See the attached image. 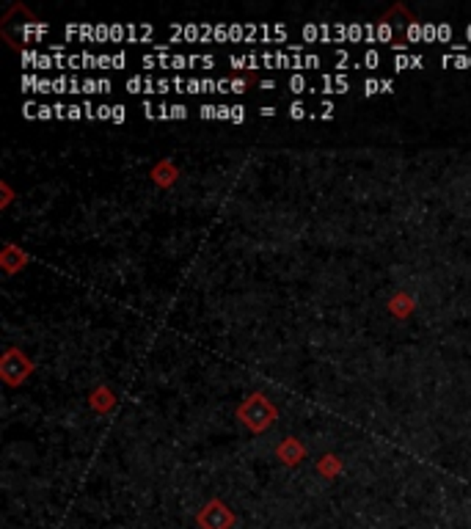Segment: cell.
Instances as JSON below:
<instances>
[{
  "instance_id": "obj_13",
  "label": "cell",
  "mask_w": 471,
  "mask_h": 529,
  "mask_svg": "<svg viewBox=\"0 0 471 529\" xmlns=\"http://www.w3.org/2000/svg\"><path fill=\"white\" fill-rule=\"evenodd\" d=\"M213 42H232L229 39V25L226 22H215V31H213Z\"/></svg>"
},
{
  "instance_id": "obj_58",
  "label": "cell",
  "mask_w": 471,
  "mask_h": 529,
  "mask_svg": "<svg viewBox=\"0 0 471 529\" xmlns=\"http://www.w3.org/2000/svg\"><path fill=\"white\" fill-rule=\"evenodd\" d=\"M381 83H383V91H381V94H392V91H394V80H389V77H383Z\"/></svg>"
},
{
  "instance_id": "obj_19",
  "label": "cell",
  "mask_w": 471,
  "mask_h": 529,
  "mask_svg": "<svg viewBox=\"0 0 471 529\" xmlns=\"http://www.w3.org/2000/svg\"><path fill=\"white\" fill-rule=\"evenodd\" d=\"M168 70H174V72L190 70V64H188V56H182V53H174V56H171V67H168Z\"/></svg>"
},
{
  "instance_id": "obj_29",
  "label": "cell",
  "mask_w": 471,
  "mask_h": 529,
  "mask_svg": "<svg viewBox=\"0 0 471 529\" xmlns=\"http://www.w3.org/2000/svg\"><path fill=\"white\" fill-rule=\"evenodd\" d=\"M141 25V33H138V42H152L155 39V28L149 22H138Z\"/></svg>"
},
{
  "instance_id": "obj_16",
  "label": "cell",
  "mask_w": 471,
  "mask_h": 529,
  "mask_svg": "<svg viewBox=\"0 0 471 529\" xmlns=\"http://www.w3.org/2000/svg\"><path fill=\"white\" fill-rule=\"evenodd\" d=\"M381 91H383V83H381L378 77L364 80V97H375V94H381Z\"/></svg>"
},
{
  "instance_id": "obj_49",
  "label": "cell",
  "mask_w": 471,
  "mask_h": 529,
  "mask_svg": "<svg viewBox=\"0 0 471 529\" xmlns=\"http://www.w3.org/2000/svg\"><path fill=\"white\" fill-rule=\"evenodd\" d=\"M185 116H188L185 105H171V119H185Z\"/></svg>"
},
{
  "instance_id": "obj_61",
  "label": "cell",
  "mask_w": 471,
  "mask_h": 529,
  "mask_svg": "<svg viewBox=\"0 0 471 529\" xmlns=\"http://www.w3.org/2000/svg\"><path fill=\"white\" fill-rule=\"evenodd\" d=\"M259 113H262V116H273V113H276V108H262Z\"/></svg>"
},
{
  "instance_id": "obj_42",
  "label": "cell",
  "mask_w": 471,
  "mask_h": 529,
  "mask_svg": "<svg viewBox=\"0 0 471 529\" xmlns=\"http://www.w3.org/2000/svg\"><path fill=\"white\" fill-rule=\"evenodd\" d=\"M110 122H113V124H122V122H124V105H113Z\"/></svg>"
},
{
  "instance_id": "obj_14",
  "label": "cell",
  "mask_w": 471,
  "mask_h": 529,
  "mask_svg": "<svg viewBox=\"0 0 471 529\" xmlns=\"http://www.w3.org/2000/svg\"><path fill=\"white\" fill-rule=\"evenodd\" d=\"M361 64H364V70H378V67H381V56H378V50L370 47V50L364 53V61H361Z\"/></svg>"
},
{
  "instance_id": "obj_23",
  "label": "cell",
  "mask_w": 471,
  "mask_h": 529,
  "mask_svg": "<svg viewBox=\"0 0 471 529\" xmlns=\"http://www.w3.org/2000/svg\"><path fill=\"white\" fill-rule=\"evenodd\" d=\"M378 42V22H367L364 25V44H375Z\"/></svg>"
},
{
  "instance_id": "obj_54",
  "label": "cell",
  "mask_w": 471,
  "mask_h": 529,
  "mask_svg": "<svg viewBox=\"0 0 471 529\" xmlns=\"http://www.w3.org/2000/svg\"><path fill=\"white\" fill-rule=\"evenodd\" d=\"M144 116H147V119H155L157 116V108L149 102V99H144Z\"/></svg>"
},
{
  "instance_id": "obj_18",
  "label": "cell",
  "mask_w": 471,
  "mask_h": 529,
  "mask_svg": "<svg viewBox=\"0 0 471 529\" xmlns=\"http://www.w3.org/2000/svg\"><path fill=\"white\" fill-rule=\"evenodd\" d=\"M47 70H56V58L50 53H42L36 61V72H47Z\"/></svg>"
},
{
  "instance_id": "obj_22",
  "label": "cell",
  "mask_w": 471,
  "mask_h": 529,
  "mask_svg": "<svg viewBox=\"0 0 471 529\" xmlns=\"http://www.w3.org/2000/svg\"><path fill=\"white\" fill-rule=\"evenodd\" d=\"M331 39L333 42H345L347 39V25L345 22H333L331 25Z\"/></svg>"
},
{
  "instance_id": "obj_51",
  "label": "cell",
  "mask_w": 471,
  "mask_h": 529,
  "mask_svg": "<svg viewBox=\"0 0 471 529\" xmlns=\"http://www.w3.org/2000/svg\"><path fill=\"white\" fill-rule=\"evenodd\" d=\"M83 113H85V119H88V122H94V119H97V108L91 105V99L83 105Z\"/></svg>"
},
{
  "instance_id": "obj_45",
  "label": "cell",
  "mask_w": 471,
  "mask_h": 529,
  "mask_svg": "<svg viewBox=\"0 0 471 529\" xmlns=\"http://www.w3.org/2000/svg\"><path fill=\"white\" fill-rule=\"evenodd\" d=\"M232 91V77H221L218 80V94L224 97V94H229Z\"/></svg>"
},
{
  "instance_id": "obj_62",
  "label": "cell",
  "mask_w": 471,
  "mask_h": 529,
  "mask_svg": "<svg viewBox=\"0 0 471 529\" xmlns=\"http://www.w3.org/2000/svg\"><path fill=\"white\" fill-rule=\"evenodd\" d=\"M466 39L471 42V25H466Z\"/></svg>"
},
{
  "instance_id": "obj_12",
  "label": "cell",
  "mask_w": 471,
  "mask_h": 529,
  "mask_svg": "<svg viewBox=\"0 0 471 529\" xmlns=\"http://www.w3.org/2000/svg\"><path fill=\"white\" fill-rule=\"evenodd\" d=\"M199 39H201V25L188 22V25H185V33H182V42H199Z\"/></svg>"
},
{
  "instance_id": "obj_17",
  "label": "cell",
  "mask_w": 471,
  "mask_h": 529,
  "mask_svg": "<svg viewBox=\"0 0 471 529\" xmlns=\"http://www.w3.org/2000/svg\"><path fill=\"white\" fill-rule=\"evenodd\" d=\"M422 42H438V25L424 22L422 25Z\"/></svg>"
},
{
  "instance_id": "obj_57",
  "label": "cell",
  "mask_w": 471,
  "mask_h": 529,
  "mask_svg": "<svg viewBox=\"0 0 471 529\" xmlns=\"http://www.w3.org/2000/svg\"><path fill=\"white\" fill-rule=\"evenodd\" d=\"M424 67V58L422 56H411V70H422Z\"/></svg>"
},
{
  "instance_id": "obj_35",
  "label": "cell",
  "mask_w": 471,
  "mask_h": 529,
  "mask_svg": "<svg viewBox=\"0 0 471 529\" xmlns=\"http://www.w3.org/2000/svg\"><path fill=\"white\" fill-rule=\"evenodd\" d=\"M259 56H262V67L265 70H276V50H265Z\"/></svg>"
},
{
  "instance_id": "obj_39",
  "label": "cell",
  "mask_w": 471,
  "mask_h": 529,
  "mask_svg": "<svg viewBox=\"0 0 471 529\" xmlns=\"http://www.w3.org/2000/svg\"><path fill=\"white\" fill-rule=\"evenodd\" d=\"M290 116H292V119H304V116H306V105H304V102H292V105H290Z\"/></svg>"
},
{
  "instance_id": "obj_1",
  "label": "cell",
  "mask_w": 471,
  "mask_h": 529,
  "mask_svg": "<svg viewBox=\"0 0 471 529\" xmlns=\"http://www.w3.org/2000/svg\"><path fill=\"white\" fill-rule=\"evenodd\" d=\"M64 36H67V39H75V42L97 44V22H67Z\"/></svg>"
},
{
  "instance_id": "obj_7",
  "label": "cell",
  "mask_w": 471,
  "mask_h": 529,
  "mask_svg": "<svg viewBox=\"0 0 471 529\" xmlns=\"http://www.w3.org/2000/svg\"><path fill=\"white\" fill-rule=\"evenodd\" d=\"M188 64H190V70H196V67L213 70L215 67V56H188Z\"/></svg>"
},
{
  "instance_id": "obj_26",
  "label": "cell",
  "mask_w": 471,
  "mask_h": 529,
  "mask_svg": "<svg viewBox=\"0 0 471 529\" xmlns=\"http://www.w3.org/2000/svg\"><path fill=\"white\" fill-rule=\"evenodd\" d=\"M67 91H69V77H53V94H67Z\"/></svg>"
},
{
  "instance_id": "obj_20",
  "label": "cell",
  "mask_w": 471,
  "mask_h": 529,
  "mask_svg": "<svg viewBox=\"0 0 471 529\" xmlns=\"http://www.w3.org/2000/svg\"><path fill=\"white\" fill-rule=\"evenodd\" d=\"M229 39L232 42H245V22H232L229 25Z\"/></svg>"
},
{
  "instance_id": "obj_28",
  "label": "cell",
  "mask_w": 471,
  "mask_h": 529,
  "mask_svg": "<svg viewBox=\"0 0 471 529\" xmlns=\"http://www.w3.org/2000/svg\"><path fill=\"white\" fill-rule=\"evenodd\" d=\"M102 42H110V25L97 22V44H102Z\"/></svg>"
},
{
  "instance_id": "obj_46",
  "label": "cell",
  "mask_w": 471,
  "mask_h": 529,
  "mask_svg": "<svg viewBox=\"0 0 471 529\" xmlns=\"http://www.w3.org/2000/svg\"><path fill=\"white\" fill-rule=\"evenodd\" d=\"M229 67L232 70H248L245 67V56H229Z\"/></svg>"
},
{
  "instance_id": "obj_43",
  "label": "cell",
  "mask_w": 471,
  "mask_h": 529,
  "mask_svg": "<svg viewBox=\"0 0 471 529\" xmlns=\"http://www.w3.org/2000/svg\"><path fill=\"white\" fill-rule=\"evenodd\" d=\"M232 122H235V124L245 122V108H242V105H232Z\"/></svg>"
},
{
  "instance_id": "obj_55",
  "label": "cell",
  "mask_w": 471,
  "mask_h": 529,
  "mask_svg": "<svg viewBox=\"0 0 471 529\" xmlns=\"http://www.w3.org/2000/svg\"><path fill=\"white\" fill-rule=\"evenodd\" d=\"M141 64H144L147 70H157V67H160V64H157V56H144Z\"/></svg>"
},
{
  "instance_id": "obj_30",
  "label": "cell",
  "mask_w": 471,
  "mask_h": 529,
  "mask_svg": "<svg viewBox=\"0 0 471 529\" xmlns=\"http://www.w3.org/2000/svg\"><path fill=\"white\" fill-rule=\"evenodd\" d=\"M39 56H42L39 50H22V64L36 70V61H39Z\"/></svg>"
},
{
  "instance_id": "obj_33",
  "label": "cell",
  "mask_w": 471,
  "mask_h": 529,
  "mask_svg": "<svg viewBox=\"0 0 471 529\" xmlns=\"http://www.w3.org/2000/svg\"><path fill=\"white\" fill-rule=\"evenodd\" d=\"M347 88H350L347 75H333V91H336V94H345Z\"/></svg>"
},
{
  "instance_id": "obj_8",
  "label": "cell",
  "mask_w": 471,
  "mask_h": 529,
  "mask_svg": "<svg viewBox=\"0 0 471 529\" xmlns=\"http://www.w3.org/2000/svg\"><path fill=\"white\" fill-rule=\"evenodd\" d=\"M347 42H353V44H361V42H364V25H361V22H350V25H347Z\"/></svg>"
},
{
  "instance_id": "obj_15",
  "label": "cell",
  "mask_w": 471,
  "mask_h": 529,
  "mask_svg": "<svg viewBox=\"0 0 471 529\" xmlns=\"http://www.w3.org/2000/svg\"><path fill=\"white\" fill-rule=\"evenodd\" d=\"M83 94H85V97H91V94H102L99 77H85V80H83Z\"/></svg>"
},
{
  "instance_id": "obj_47",
  "label": "cell",
  "mask_w": 471,
  "mask_h": 529,
  "mask_svg": "<svg viewBox=\"0 0 471 529\" xmlns=\"http://www.w3.org/2000/svg\"><path fill=\"white\" fill-rule=\"evenodd\" d=\"M25 116L28 119H39V105L36 102H25Z\"/></svg>"
},
{
  "instance_id": "obj_48",
  "label": "cell",
  "mask_w": 471,
  "mask_h": 529,
  "mask_svg": "<svg viewBox=\"0 0 471 529\" xmlns=\"http://www.w3.org/2000/svg\"><path fill=\"white\" fill-rule=\"evenodd\" d=\"M56 116V111H53V105H39V119H53Z\"/></svg>"
},
{
  "instance_id": "obj_25",
  "label": "cell",
  "mask_w": 471,
  "mask_h": 529,
  "mask_svg": "<svg viewBox=\"0 0 471 529\" xmlns=\"http://www.w3.org/2000/svg\"><path fill=\"white\" fill-rule=\"evenodd\" d=\"M304 39L314 44V42H320V25L317 22H309V25H304Z\"/></svg>"
},
{
  "instance_id": "obj_21",
  "label": "cell",
  "mask_w": 471,
  "mask_h": 529,
  "mask_svg": "<svg viewBox=\"0 0 471 529\" xmlns=\"http://www.w3.org/2000/svg\"><path fill=\"white\" fill-rule=\"evenodd\" d=\"M36 83H39V75H33V72L22 75V80H19V86H22L25 94H33V91H36Z\"/></svg>"
},
{
  "instance_id": "obj_27",
  "label": "cell",
  "mask_w": 471,
  "mask_h": 529,
  "mask_svg": "<svg viewBox=\"0 0 471 529\" xmlns=\"http://www.w3.org/2000/svg\"><path fill=\"white\" fill-rule=\"evenodd\" d=\"M438 42H441V44H449V42H452V25H449V22H441V25H438Z\"/></svg>"
},
{
  "instance_id": "obj_31",
  "label": "cell",
  "mask_w": 471,
  "mask_h": 529,
  "mask_svg": "<svg viewBox=\"0 0 471 529\" xmlns=\"http://www.w3.org/2000/svg\"><path fill=\"white\" fill-rule=\"evenodd\" d=\"M317 119H333V102H331V99H322V102H320Z\"/></svg>"
},
{
  "instance_id": "obj_11",
  "label": "cell",
  "mask_w": 471,
  "mask_h": 529,
  "mask_svg": "<svg viewBox=\"0 0 471 529\" xmlns=\"http://www.w3.org/2000/svg\"><path fill=\"white\" fill-rule=\"evenodd\" d=\"M378 42H394L392 22H386V19H381V22H378Z\"/></svg>"
},
{
  "instance_id": "obj_59",
  "label": "cell",
  "mask_w": 471,
  "mask_h": 529,
  "mask_svg": "<svg viewBox=\"0 0 471 529\" xmlns=\"http://www.w3.org/2000/svg\"><path fill=\"white\" fill-rule=\"evenodd\" d=\"M69 70H80V53L69 56Z\"/></svg>"
},
{
  "instance_id": "obj_56",
  "label": "cell",
  "mask_w": 471,
  "mask_h": 529,
  "mask_svg": "<svg viewBox=\"0 0 471 529\" xmlns=\"http://www.w3.org/2000/svg\"><path fill=\"white\" fill-rule=\"evenodd\" d=\"M242 91H245V80L232 77V94H242Z\"/></svg>"
},
{
  "instance_id": "obj_9",
  "label": "cell",
  "mask_w": 471,
  "mask_h": 529,
  "mask_svg": "<svg viewBox=\"0 0 471 529\" xmlns=\"http://www.w3.org/2000/svg\"><path fill=\"white\" fill-rule=\"evenodd\" d=\"M80 70H99V56L83 50V53H80Z\"/></svg>"
},
{
  "instance_id": "obj_52",
  "label": "cell",
  "mask_w": 471,
  "mask_h": 529,
  "mask_svg": "<svg viewBox=\"0 0 471 529\" xmlns=\"http://www.w3.org/2000/svg\"><path fill=\"white\" fill-rule=\"evenodd\" d=\"M110 113H113L110 105H99V108H97V119H108V122H110Z\"/></svg>"
},
{
  "instance_id": "obj_53",
  "label": "cell",
  "mask_w": 471,
  "mask_h": 529,
  "mask_svg": "<svg viewBox=\"0 0 471 529\" xmlns=\"http://www.w3.org/2000/svg\"><path fill=\"white\" fill-rule=\"evenodd\" d=\"M69 119H72V122L85 119V113H83V108H80V105H69Z\"/></svg>"
},
{
  "instance_id": "obj_41",
  "label": "cell",
  "mask_w": 471,
  "mask_h": 529,
  "mask_svg": "<svg viewBox=\"0 0 471 529\" xmlns=\"http://www.w3.org/2000/svg\"><path fill=\"white\" fill-rule=\"evenodd\" d=\"M168 91H174L171 77H157V94H168Z\"/></svg>"
},
{
  "instance_id": "obj_44",
  "label": "cell",
  "mask_w": 471,
  "mask_h": 529,
  "mask_svg": "<svg viewBox=\"0 0 471 529\" xmlns=\"http://www.w3.org/2000/svg\"><path fill=\"white\" fill-rule=\"evenodd\" d=\"M127 67V53H113V70H124Z\"/></svg>"
},
{
  "instance_id": "obj_38",
  "label": "cell",
  "mask_w": 471,
  "mask_h": 529,
  "mask_svg": "<svg viewBox=\"0 0 471 529\" xmlns=\"http://www.w3.org/2000/svg\"><path fill=\"white\" fill-rule=\"evenodd\" d=\"M333 61H336V70H345V64L350 61V53H347V50H336V53H333Z\"/></svg>"
},
{
  "instance_id": "obj_5",
  "label": "cell",
  "mask_w": 471,
  "mask_h": 529,
  "mask_svg": "<svg viewBox=\"0 0 471 529\" xmlns=\"http://www.w3.org/2000/svg\"><path fill=\"white\" fill-rule=\"evenodd\" d=\"M287 88H290L292 94H304V91H309L312 86H309L306 75H301V72H292V75H290V80H287Z\"/></svg>"
},
{
  "instance_id": "obj_32",
  "label": "cell",
  "mask_w": 471,
  "mask_h": 529,
  "mask_svg": "<svg viewBox=\"0 0 471 529\" xmlns=\"http://www.w3.org/2000/svg\"><path fill=\"white\" fill-rule=\"evenodd\" d=\"M33 94H53V80L39 75V83H36V91H33Z\"/></svg>"
},
{
  "instance_id": "obj_24",
  "label": "cell",
  "mask_w": 471,
  "mask_h": 529,
  "mask_svg": "<svg viewBox=\"0 0 471 529\" xmlns=\"http://www.w3.org/2000/svg\"><path fill=\"white\" fill-rule=\"evenodd\" d=\"M394 70H397V72L411 70V56H408V53H394Z\"/></svg>"
},
{
  "instance_id": "obj_2",
  "label": "cell",
  "mask_w": 471,
  "mask_h": 529,
  "mask_svg": "<svg viewBox=\"0 0 471 529\" xmlns=\"http://www.w3.org/2000/svg\"><path fill=\"white\" fill-rule=\"evenodd\" d=\"M240 416H245V422H248L254 430H259V428H267V425L273 422V408H270L265 400H259V408H256L254 414L240 408Z\"/></svg>"
},
{
  "instance_id": "obj_37",
  "label": "cell",
  "mask_w": 471,
  "mask_h": 529,
  "mask_svg": "<svg viewBox=\"0 0 471 529\" xmlns=\"http://www.w3.org/2000/svg\"><path fill=\"white\" fill-rule=\"evenodd\" d=\"M320 64H322V61H320L317 53H306V56H304V70H317Z\"/></svg>"
},
{
  "instance_id": "obj_3",
  "label": "cell",
  "mask_w": 471,
  "mask_h": 529,
  "mask_svg": "<svg viewBox=\"0 0 471 529\" xmlns=\"http://www.w3.org/2000/svg\"><path fill=\"white\" fill-rule=\"evenodd\" d=\"M127 91L130 94H157V80L147 75H133L127 80Z\"/></svg>"
},
{
  "instance_id": "obj_4",
  "label": "cell",
  "mask_w": 471,
  "mask_h": 529,
  "mask_svg": "<svg viewBox=\"0 0 471 529\" xmlns=\"http://www.w3.org/2000/svg\"><path fill=\"white\" fill-rule=\"evenodd\" d=\"M50 33V25L47 22H25L22 28H19V36L25 39V42H39V39H44Z\"/></svg>"
},
{
  "instance_id": "obj_10",
  "label": "cell",
  "mask_w": 471,
  "mask_h": 529,
  "mask_svg": "<svg viewBox=\"0 0 471 529\" xmlns=\"http://www.w3.org/2000/svg\"><path fill=\"white\" fill-rule=\"evenodd\" d=\"M110 42H116V44L127 42V28H124V22H113V25H110Z\"/></svg>"
},
{
  "instance_id": "obj_60",
  "label": "cell",
  "mask_w": 471,
  "mask_h": 529,
  "mask_svg": "<svg viewBox=\"0 0 471 529\" xmlns=\"http://www.w3.org/2000/svg\"><path fill=\"white\" fill-rule=\"evenodd\" d=\"M262 88L270 91V88H276V83H273V80H262Z\"/></svg>"
},
{
  "instance_id": "obj_6",
  "label": "cell",
  "mask_w": 471,
  "mask_h": 529,
  "mask_svg": "<svg viewBox=\"0 0 471 529\" xmlns=\"http://www.w3.org/2000/svg\"><path fill=\"white\" fill-rule=\"evenodd\" d=\"M422 25H424V22L416 19V22H411V25L405 28V42H408V44H419V42H422Z\"/></svg>"
},
{
  "instance_id": "obj_50",
  "label": "cell",
  "mask_w": 471,
  "mask_h": 529,
  "mask_svg": "<svg viewBox=\"0 0 471 529\" xmlns=\"http://www.w3.org/2000/svg\"><path fill=\"white\" fill-rule=\"evenodd\" d=\"M218 119H224V122H232V108L229 105H218Z\"/></svg>"
},
{
  "instance_id": "obj_36",
  "label": "cell",
  "mask_w": 471,
  "mask_h": 529,
  "mask_svg": "<svg viewBox=\"0 0 471 529\" xmlns=\"http://www.w3.org/2000/svg\"><path fill=\"white\" fill-rule=\"evenodd\" d=\"M185 94H204L201 80H199V77H188V88H185Z\"/></svg>"
},
{
  "instance_id": "obj_40",
  "label": "cell",
  "mask_w": 471,
  "mask_h": 529,
  "mask_svg": "<svg viewBox=\"0 0 471 529\" xmlns=\"http://www.w3.org/2000/svg\"><path fill=\"white\" fill-rule=\"evenodd\" d=\"M199 113H201V119H218V105H201Z\"/></svg>"
},
{
  "instance_id": "obj_34",
  "label": "cell",
  "mask_w": 471,
  "mask_h": 529,
  "mask_svg": "<svg viewBox=\"0 0 471 529\" xmlns=\"http://www.w3.org/2000/svg\"><path fill=\"white\" fill-rule=\"evenodd\" d=\"M199 25H201V39H199V42H204V44H207V42H213L215 22H199Z\"/></svg>"
}]
</instances>
